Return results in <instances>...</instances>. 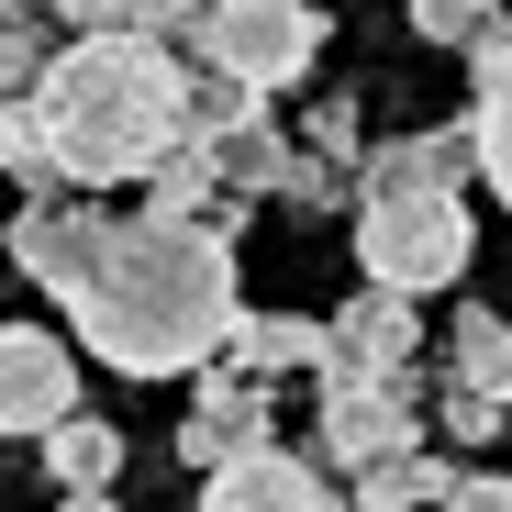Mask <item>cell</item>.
Segmentation results:
<instances>
[{"label":"cell","mask_w":512,"mask_h":512,"mask_svg":"<svg viewBox=\"0 0 512 512\" xmlns=\"http://www.w3.org/2000/svg\"><path fill=\"white\" fill-rule=\"evenodd\" d=\"M412 368H423V301L412 290L334 301V368L323 379H412Z\"/></svg>","instance_id":"ba28073f"},{"label":"cell","mask_w":512,"mask_h":512,"mask_svg":"<svg viewBox=\"0 0 512 512\" xmlns=\"http://www.w3.org/2000/svg\"><path fill=\"white\" fill-rule=\"evenodd\" d=\"M0 167H12V190H23V201H67V167H56V134H45L34 101L0 112Z\"/></svg>","instance_id":"2e32d148"},{"label":"cell","mask_w":512,"mask_h":512,"mask_svg":"<svg viewBox=\"0 0 512 512\" xmlns=\"http://www.w3.org/2000/svg\"><path fill=\"white\" fill-rule=\"evenodd\" d=\"M312 56H323V12H312V0H223V23L201 34L190 67L234 78V90H256V101H279Z\"/></svg>","instance_id":"277c9868"},{"label":"cell","mask_w":512,"mask_h":512,"mask_svg":"<svg viewBox=\"0 0 512 512\" xmlns=\"http://www.w3.org/2000/svg\"><path fill=\"white\" fill-rule=\"evenodd\" d=\"M78 346H90L112 379H201L234 357V323H245V290H234V234L223 223H156V212H123L101 268L78 279L67 301Z\"/></svg>","instance_id":"6da1fadb"},{"label":"cell","mask_w":512,"mask_h":512,"mask_svg":"<svg viewBox=\"0 0 512 512\" xmlns=\"http://www.w3.org/2000/svg\"><path fill=\"white\" fill-rule=\"evenodd\" d=\"M468 123H479V179H490V201L512 212V34H501V23L468 45Z\"/></svg>","instance_id":"8fae6325"},{"label":"cell","mask_w":512,"mask_h":512,"mask_svg":"<svg viewBox=\"0 0 512 512\" xmlns=\"http://www.w3.org/2000/svg\"><path fill=\"white\" fill-rule=\"evenodd\" d=\"M256 446H268V379H245L234 357L201 368V379H190V423H179V457L212 479V468H234V457H256Z\"/></svg>","instance_id":"9c48e42d"},{"label":"cell","mask_w":512,"mask_h":512,"mask_svg":"<svg viewBox=\"0 0 512 512\" xmlns=\"http://www.w3.org/2000/svg\"><path fill=\"white\" fill-rule=\"evenodd\" d=\"M435 423H446L457 446H490L501 423H512V401H490V390H457V379H446V390H435Z\"/></svg>","instance_id":"d6986e66"},{"label":"cell","mask_w":512,"mask_h":512,"mask_svg":"<svg viewBox=\"0 0 512 512\" xmlns=\"http://www.w3.org/2000/svg\"><path fill=\"white\" fill-rule=\"evenodd\" d=\"M501 12H512V0H412V34H423V45H457V56H468V45H479Z\"/></svg>","instance_id":"ac0fdd59"},{"label":"cell","mask_w":512,"mask_h":512,"mask_svg":"<svg viewBox=\"0 0 512 512\" xmlns=\"http://www.w3.org/2000/svg\"><path fill=\"white\" fill-rule=\"evenodd\" d=\"M446 379H457V390H490V401H512V312L468 301V312L446 323Z\"/></svg>","instance_id":"5bb4252c"},{"label":"cell","mask_w":512,"mask_h":512,"mask_svg":"<svg viewBox=\"0 0 512 512\" xmlns=\"http://www.w3.org/2000/svg\"><path fill=\"white\" fill-rule=\"evenodd\" d=\"M78 357H90V346H67L56 323H12V334H0V423H12L23 446H45L56 423L90 412V390H78Z\"/></svg>","instance_id":"8992f818"},{"label":"cell","mask_w":512,"mask_h":512,"mask_svg":"<svg viewBox=\"0 0 512 512\" xmlns=\"http://www.w3.org/2000/svg\"><path fill=\"white\" fill-rule=\"evenodd\" d=\"M223 23V0H145V34H167L179 56H201V34Z\"/></svg>","instance_id":"44dd1931"},{"label":"cell","mask_w":512,"mask_h":512,"mask_svg":"<svg viewBox=\"0 0 512 512\" xmlns=\"http://www.w3.org/2000/svg\"><path fill=\"white\" fill-rule=\"evenodd\" d=\"M468 179H479V123H423L401 145L368 156V190H357V268L368 290H457L479 223H468Z\"/></svg>","instance_id":"3957f363"},{"label":"cell","mask_w":512,"mask_h":512,"mask_svg":"<svg viewBox=\"0 0 512 512\" xmlns=\"http://www.w3.org/2000/svg\"><path fill=\"white\" fill-rule=\"evenodd\" d=\"M256 123H268V101H256V90L190 67V145H234V134H256Z\"/></svg>","instance_id":"e0dca14e"},{"label":"cell","mask_w":512,"mask_h":512,"mask_svg":"<svg viewBox=\"0 0 512 512\" xmlns=\"http://www.w3.org/2000/svg\"><path fill=\"white\" fill-rule=\"evenodd\" d=\"M234 368L245 379H323L334 368V323H312V312H245L234 323Z\"/></svg>","instance_id":"7c38bea8"},{"label":"cell","mask_w":512,"mask_h":512,"mask_svg":"<svg viewBox=\"0 0 512 512\" xmlns=\"http://www.w3.org/2000/svg\"><path fill=\"white\" fill-rule=\"evenodd\" d=\"M34 112L56 134L67 190H145L167 156L190 145V56L167 34H67L56 67L34 78Z\"/></svg>","instance_id":"7a4b0ae2"},{"label":"cell","mask_w":512,"mask_h":512,"mask_svg":"<svg viewBox=\"0 0 512 512\" xmlns=\"http://www.w3.org/2000/svg\"><path fill=\"white\" fill-rule=\"evenodd\" d=\"M312 390H323V401H312V457H323L334 479H368V468H390V457L423 446L412 379H312Z\"/></svg>","instance_id":"5b68a950"},{"label":"cell","mask_w":512,"mask_h":512,"mask_svg":"<svg viewBox=\"0 0 512 512\" xmlns=\"http://www.w3.org/2000/svg\"><path fill=\"white\" fill-rule=\"evenodd\" d=\"M346 490H357V512H457L468 468L435 457V446H412V457H390V468H368V479H346Z\"/></svg>","instance_id":"4fadbf2b"},{"label":"cell","mask_w":512,"mask_h":512,"mask_svg":"<svg viewBox=\"0 0 512 512\" xmlns=\"http://www.w3.org/2000/svg\"><path fill=\"white\" fill-rule=\"evenodd\" d=\"M457 512H512V479H501V468H468V490H457Z\"/></svg>","instance_id":"603a6c76"},{"label":"cell","mask_w":512,"mask_h":512,"mask_svg":"<svg viewBox=\"0 0 512 512\" xmlns=\"http://www.w3.org/2000/svg\"><path fill=\"white\" fill-rule=\"evenodd\" d=\"M56 512H112V490H67V501H56Z\"/></svg>","instance_id":"cb8c5ba5"},{"label":"cell","mask_w":512,"mask_h":512,"mask_svg":"<svg viewBox=\"0 0 512 512\" xmlns=\"http://www.w3.org/2000/svg\"><path fill=\"white\" fill-rule=\"evenodd\" d=\"M45 23H56V34H134L145 0H45Z\"/></svg>","instance_id":"ffe728a7"},{"label":"cell","mask_w":512,"mask_h":512,"mask_svg":"<svg viewBox=\"0 0 512 512\" xmlns=\"http://www.w3.org/2000/svg\"><path fill=\"white\" fill-rule=\"evenodd\" d=\"M34 457H45L56 501H67V490H112V479H123V435H112L101 412H78V423H56V435H45Z\"/></svg>","instance_id":"9a60e30c"},{"label":"cell","mask_w":512,"mask_h":512,"mask_svg":"<svg viewBox=\"0 0 512 512\" xmlns=\"http://www.w3.org/2000/svg\"><path fill=\"white\" fill-rule=\"evenodd\" d=\"M112 223H123V212H101L90 190H67V201H23V212H12V268H23L45 301H78V279L101 268Z\"/></svg>","instance_id":"52a82bcc"},{"label":"cell","mask_w":512,"mask_h":512,"mask_svg":"<svg viewBox=\"0 0 512 512\" xmlns=\"http://www.w3.org/2000/svg\"><path fill=\"white\" fill-rule=\"evenodd\" d=\"M201 512H357V501H334V468L323 457L256 446V457H234V468L201 479Z\"/></svg>","instance_id":"30bf717a"},{"label":"cell","mask_w":512,"mask_h":512,"mask_svg":"<svg viewBox=\"0 0 512 512\" xmlns=\"http://www.w3.org/2000/svg\"><path fill=\"white\" fill-rule=\"evenodd\" d=\"M301 145H312V156H334V167H357V101L334 90V101H323V112L301 123ZM357 179H368V167H357Z\"/></svg>","instance_id":"7402d4cb"}]
</instances>
